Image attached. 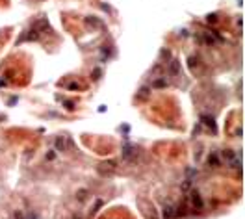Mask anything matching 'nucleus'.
Returning <instances> with one entry per match:
<instances>
[{"instance_id": "nucleus-1", "label": "nucleus", "mask_w": 245, "mask_h": 219, "mask_svg": "<svg viewBox=\"0 0 245 219\" xmlns=\"http://www.w3.org/2000/svg\"><path fill=\"white\" fill-rule=\"evenodd\" d=\"M162 215H163V219H174V217H177V212H174V208H173V206L165 204V206H163V212H162Z\"/></svg>"}, {"instance_id": "nucleus-6", "label": "nucleus", "mask_w": 245, "mask_h": 219, "mask_svg": "<svg viewBox=\"0 0 245 219\" xmlns=\"http://www.w3.org/2000/svg\"><path fill=\"white\" fill-rule=\"evenodd\" d=\"M73 219H80V217H78V215H74V217H73Z\"/></svg>"}, {"instance_id": "nucleus-5", "label": "nucleus", "mask_w": 245, "mask_h": 219, "mask_svg": "<svg viewBox=\"0 0 245 219\" xmlns=\"http://www.w3.org/2000/svg\"><path fill=\"white\" fill-rule=\"evenodd\" d=\"M15 219H24V215H22V212H15Z\"/></svg>"}, {"instance_id": "nucleus-4", "label": "nucleus", "mask_w": 245, "mask_h": 219, "mask_svg": "<svg viewBox=\"0 0 245 219\" xmlns=\"http://www.w3.org/2000/svg\"><path fill=\"white\" fill-rule=\"evenodd\" d=\"M85 195H87V191H84V189L78 191V200H85Z\"/></svg>"}, {"instance_id": "nucleus-2", "label": "nucleus", "mask_w": 245, "mask_h": 219, "mask_svg": "<svg viewBox=\"0 0 245 219\" xmlns=\"http://www.w3.org/2000/svg\"><path fill=\"white\" fill-rule=\"evenodd\" d=\"M191 204H193L195 210H201L202 208V199L199 193H191Z\"/></svg>"}, {"instance_id": "nucleus-3", "label": "nucleus", "mask_w": 245, "mask_h": 219, "mask_svg": "<svg viewBox=\"0 0 245 219\" xmlns=\"http://www.w3.org/2000/svg\"><path fill=\"white\" fill-rule=\"evenodd\" d=\"M56 147H58L60 151L65 149V143H63V139H61V138H58V139H56Z\"/></svg>"}]
</instances>
